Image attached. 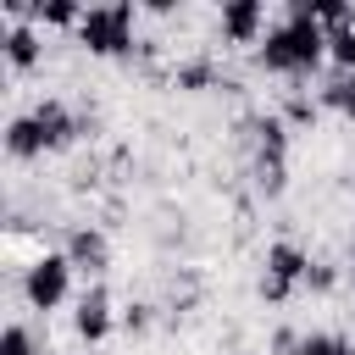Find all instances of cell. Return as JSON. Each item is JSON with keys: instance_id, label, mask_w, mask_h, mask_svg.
<instances>
[{"instance_id": "6da1fadb", "label": "cell", "mask_w": 355, "mask_h": 355, "mask_svg": "<svg viewBox=\"0 0 355 355\" xmlns=\"http://www.w3.org/2000/svg\"><path fill=\"white\" fill-rule=\"evenodd\" d=\"M78 39H83L94 55H128V50H133V6L122 0V6H94V11H83Z\"/></svg>"}, {"instance_id": "7a4b0ae2", "label": "cell", "mask_w": 355, "mask_h": 355, "mask_svg": "<svg viewBox=\"0 0 355 355\" xmlns=\"http://www.w3.org/2000/svg\"><path fill=\"white\" fill-rule=\"evenodd\" d=\"M67 272H72V261L67 255H39L33 266H28V305H39V311H55L61 300H67Z\"/></svg>"}, {"instance_id": "3957f363", "label": "cell", "mask_w": 355, "mask_h": 355, "mask_svg": "<svg viewBox=\"0 0 355 355\" xmlns=\"http://www.w3.org/2000/svg\"><path fill=\"white\" fill-rule=\"evenodd\" d=\"M72 322H78V338L100 344V338L111 333V294H105V288L94 283V288H89L83 300H78V316H72Z\"/></svg>"}, {"instance_id": "277c9868", "label": "cell", "mask_w": 355, "mask_h": 355, "mask_svg": "<svg viewBox=\"0 0 355 355\" xmlns=\"http://www.w3.org/2000/svg\"><path fill=\"white\" fill-rule=\"evenodd\" d=\"M222 33L233 44H255V33H261V0H227L222 6Z\"/></svg>"}, {"instance_id": "5b68a950", "label": "cell", "mask_w": 355, "mask_h": 355, "mask_svg": "<svg viewBox=\"0 0 355 355\" xmlns=\"http://www.w3.org/2000/svg\"><path fill=\"white\" fill-rule=\"evenodd\" d=\"M305 272H311V261H305V250L300 244H272L266 250V277H277V283H305Z\"/></svg>"}, {"instance_id": "8992f818", "label": "cell", "mask_w": 355, "mask_h": 355, "mask_svg": "<svg viewBox=\"0 0 355 355\" xmlns=\"http://www.w3.org/2000/svg\"><path fill=\"white\" fill-rule=\"evenodd\" d=\"M261 67H266V72H300V50H294V33H288V28H272V33H266Z\"/></svg>"}, {"instance_id": "52a82bcc", "label": "cell", "mask_w": 355, "mask_h": 355, "mask_svg": "<svg viewBox=\"0 0 355 355\" xmlns=\"http://www.w3.org/2000/svg\"><path fill=\"white\" fill-rule=\"evenodd\" d=\"M6 150H11V155H22V161H28V155H39V150H50V144H44L39 116H11V122H6Z\"/></svg>"}, {"instance_id": "ba28073f", "label": "cell", "mask_w": 355, "mask_h": 355, "mask_svg": "<svg viewBox=\"0 0 355 355\" xmlns=\"http://www.w3.org/2000/svg\"><path fill=\"white\" fill-rule=\"evenodd\" d=\"M67 261H72V266H83V272H100V266H105V233L78 227V233L67 239Z\"/></svg>"}, {"instance_id": "9c48e42d", "label": "cell", "mask_w": 355, "mask_h": 355, "mask_svg": "<svg viewBox=\"0 0 355 355\" xmlns=\"http://www.w3.org/2000/svg\"><path fill=\"white\" fill-rule=\"evenodd\" d=\"M33 116H39V128H44V144H50V150H61V144H72V133H78V122L67 116V105H61V100H44V105H39Z\"/></svg>"}, {"instance_id": "30bf717a", "label": "cell", "mask_w": 355, "mask_h": 355, "mask_svg": "<svg viewBox=\"0 0 355 355\" xmlns=\"http://www.w3.org/2000/svg\"><path fill=\"white\" fill-rule=\"evenodd\" d=\"M6 61H11V67H33V61H39V33H33L28 22L6 33Z\"/></svg>"}, {"instance_id": "8fae6325", "label": "cell", "mask_w": 355, "mask_h": 355, "mask_svg": "<svg viewBox=\"0 0 355 355\" xmlns=\"http://www.w3.org/2000/svg\"><path fill=\"white\" fill-rule=\"evenodd\" d=\"M327 55H333L344 72H355V28H333V33H327Z\"/></svg>"}, {"instance_id": "7c38bea8", "label": "cell", "mask_w": 355, "mask_h": 355, "mask_svg": "<svg viewBox=\"0 0 355 355\" xmlns=\"http://www.w3.org/2000/svg\"><path fill=\"white\" fill-rule=\"evenodd\" d=\"M255 133H261V155H283V150H288V133H283V122H277V116H261V122H255Z\"/></svg>"}, {"instance_id": "4fadbf2b", "label": "cell", "mask_w": 355, "mask_h": 355, "mask_svg": "<svg viewBox=\"0 0 355 355\" xmlns=\"http://www.w3.org/2000/svg\"><path fill=\"white\" fill-rule=\"evenodd\" d=\"M349 100H355V72H338V78L322 89V105H333V111H349Z\"/></svg>"}, {"instance_id": "5bb4252c", "label": "cell", "mask_w": 355, "mask_h": 355, "mask_svg": "<svg viewBox=\"0 0 355 355\" xmlns=\"http://www.w3.org/2000/svg\"><path fill=\"white\" fill-rule=\"evenodd\" d=\"M33 11H39L50 28H72V22H83V11H78L72 0H50V6H33Z\"/></svg>"}, {"instance_id": "9a60e30c", "label": "cell", "mask_w": 355, "mask_h": 355, "mask_svg": "<svg viewBox=\"0 0 355 355\" xmlns=\"http://www.w3.org/2000/svg\"><path fill=\"white\" fill-rule=\"evenodd\" d=\"M255 183L266 194H277L283 189V155H255Z\"/></svg>"}, {"instance_id": "2e32d148", "label": "cell", "mask_w": 355, "mask_h": 355, "mask_svg": "<svg viewBox=\"0 0 355 355\" xmlns=\"http://www.w3.org/2000/svg\"><path fill=\"white\" fill-rule=\"evenodd\" d=\"M216 72H211V61H189V67H178V89H205Z\"/></svg>"}, {"instance_id": "e0dca14e", "label": "cell", "mask_w": 355, "mask_h": 355, "mask_svg": "<svg viewBox=\"0 0 355 355\" xmlns=\"http://www.w3.org/2000/svg\"><path fill=\"white\" fill-rule=\"evenodd\" d=\"M0 355H33V338H28V327H6V338H0Z\"/></svg>"}, {"instance_id": "ac0fdd59", "label": "cell", "mask_w": 355, "mask_h": 355, "mask_svg": "<svg viewBox=\"0 0 355 355\" xmlns=\"http://www.w3.org/2000/svg\"><path fill=\"white\" fill-rule=\"evenodd\" d=\"M283 116H288V122H311V116H316V105H311L305 94H288V105H283Z\"/></svg>"}, {"instance_id": "d6986e66", "label": "cell", "mask_w": 355, "mask_h": 355, "mask_svg": "<svg viewBox=\"0 0 355 355\" xmlns=\"http://www.w3.org/2000/svg\"><path fill=\"white\" fill-rule=\"evenodd\" d=\"M333 333H311V338H300V355H333Z\"/></svg>"}, {"instance_id": "ffe728a7", "label": "cell", "mask_w": 355, "mask_h": 355, "mask_svg": "<svg viewBox=\"0 0 355 355\" xmlns=\"http://www.w3.org/2000/svg\"><path fill=\"white\" fill-rule=\"evenodd\" d=\"M305 283H311L316 294H327V288L338 283V272H333V266H311V272H305Z\"/></svg>"}, {"instance_id": "44dd1931", "label": "cell", "mask_w": 355, "mask_h": 355, "mask_svg": "<svg viewBox=\"0 0 355 355\" xmlns=\"http://www.w3.org/2000/svg\"><path fill=\"white\" fill-rule=\"evenodd\" d=\"M122 322H128V333H139V327H144V322H150V316H144V305H133V311H128V316H122Z\"/></svg>"}, {"instance_id": "7402d4cb", "label": "cell", "mask_w": 355, "mask_h": 355, "mask_svg": "<svg viewBox=\"0 0 355 355\" xmlns=\"http://www.w3.org/2000/svg\"><path fill=\"white\" fill-rule=\"evenodd\" d=\"M272 349H277V355H288V349H300V338H294V333H277V338H272Z\"/></svg>"}, {"instance_id": "603a6c76", "label": "cell", "mask_w": 355, "mask_h": 355, "mask_svg": "<svg viewBox=\"0 0 355 355\" xmlns=\"http://www.w3.org/2000/svg\"><path fill=\"white\" fill-rule=\"evenodd\" d=\"M333 355H355V344H349V338H338V344H333Z\"/></svg>"}, {"instance_id": "cb8c5ba5", "label": "cell", "mask_w": 355, "mask_h": 355, "mask_svg": "<svg viewBox=\"0 0 355 355\" xmlns=\"http://www.w3.org/2000/svg\"><path fill=\"white\" fill-rule=\"evenodd\" d=\"M344 116H349V122H355V100H349V111H344Z\"/></svg>"}, {"instance_id": "d4e9b609", "label": "cell", "mask_w": 355, "mask_h": 355, "mask_svg": "<svg viewBox=\"0 0 355 355\" xmlns=\"http://www.w3.org/2000/svg\"><path fill=\"white\" fill-rule=\"evenodd\" d=\"M239 355H255V349H239Z\"/></svg>"}]
</instances>
